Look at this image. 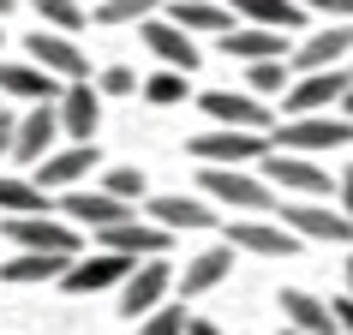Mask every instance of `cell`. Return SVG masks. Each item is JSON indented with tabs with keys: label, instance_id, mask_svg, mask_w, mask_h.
<instances>
[{
	"label": "cell",
	"instance_id": "836d02e7",
	"mask_svg": "<svg viewBox=\"0 0 353 335\" xmlns=\"http://www.w3.org/2000/svg\"><path fill=\"white\" fill-rule=\"evenodd\" d=\"M90 84H96V96H132L138 90V72H132V66H102Z\"/></svg>",
	"mask_w": 353,
	"mask_h": 335
},
{
	"label": "cell",
	"instance_id": "5b68a950",
	"mask_svg": "<svg viewBox=\"0 0 353 335\" xmlns=\"http://www.w3.org/2000/svg\"><path fill=\"white\" fill-rule=\"evenodd\" d=\"M90 168H102V150H96V144H54L42 162H30V180H37L48 198H60V192L84 186Z\"/></svg>",
	"mask_w": 353,
	"mask_h": 335
},
{
	"label": "cell",
	"instance_id": "484cf974",
	"mask_svg": "<svg viewBox=\"0 0 353 335\" xmlns=\"http://www.w3.org/2000/svg\"><path fill=\"white\" fill-rule=\"evenodd\" d=\"M228 12L240 24H263V30H299V24H312V12L294 6V0H228Z\"/></svg>",
	"mask_w": 353,
	"mask_h": 335
},
{
	"label": "cell",
	"instance_id": "f35d334b",
	"mask_svg": "<svg viewBox=\"0 0 353 335\" xmlns=\"http://www.w3.org/2000/svg\"><path fill=\"white\" fill-rule=\"evenodd\" d=\"M341 216H347V222H353V168H347V174H341Z\"/></svg>",
	"mask_w": 353,
	"mask_h": 335
},
{
	"label": "cell",
	"instance_id": "f546056e",
	"mask_svg": "<svg viewBox=\"0 0 353 335\" xmlns=\"http://www.w3.org/2000/svg\"><path fill=\"white\" fill-rule=\"evenodd\" d=\"M162 12V0H96V24H144Z\"/></svg>",
	"mask_w": 353,
	"mask_h": 335
},
{
	"label": "cell",
	"instance_id": "3957f363",
	"mask_svg": "<svg viewBox=\"0 0 353 335\" xmlns=\"http://www.w3.org/2000/svg\"><path fill=\"white\" fill-rule=\"evenodd\" d=\"M192 156L204 168H252L258 156H270V132H245V126H210L192 138Z\"/></svg>",
	"mask_w": 353,
	"mask_h": 335
},
{
	"label": "cell",
	"instance_id": "e0dca14e",
	"mask_svg": "<svg viewBox=\"0 0 353 335\" xmlns=\"http://www.w3.org/2000/svg\"><path fill=\"white\" fill-rule=\"evenodd\" d=\"M341 54H353V24H317L312 37L288 54V72H330Z\"/></svg>",
	"mask_w": 353,
	"mask_h": 335
},
{
	"label": "cell",
	"instance_id": "4316f807",
	"mask_svg": "<svg viewBox=\"0 0 353 335\" xmlns=\"http://www.w3.org/2000/svg\"><path fill=\"white\" fill-rule=\"evenodd\" d=\"M72 258H54V252H19V258L0 263V281L6 287H42V281H60Z\"/></svg>",
	"mask_w": 353,
	"mask_h": 335
},
{
	"label": "cell",
	"instance_id": "52a82bcc",
	"mask_svg": "<svg viewBox=\"0 0 353 335\" xmlns=\"http://www.w3.org/2000/svg\"><path fill=\"white\" fill-rule=\"evenodd\" d=\"M24 54H30V66H42V72L60 78V84L90 78V54H84L72 37H60V30H30V37H24Z\"/></svg>",
	"mask_w": 353,
	"mask_h": 335
},
{
	"label": "cell",
	"instance_id": "83f0119b",
	"mask_svg": "<svg viewBox=\"0 0 353 335\" xmlns=\"http://www.w3.org/2000/svg\"><path fill=\"white\" fill-rule=\"evenodd\" d=\"M54 198L30 180V174H0V216H48Z\"/></svg>",
	"mask_w": 353,
	"mask_h": 335
},
{
	"label": "cell",
	"instance_id": "4dcf8cb0",
	"mask_svg": "<svg viewBox=\"0 0 353 335\" xmlns=\"http://www.w3.org/2000/svg\"><path fill=\"white\" fill-rule=\"evenodd\" d=\"M288 84H294L288 60H252V66H245V90L252 96H281Z\"/></svg>",
	"mask_w": 353,
	"mask_h": 335
},
{
	"label": "cell",
	"instance_id": "1f68e13d",
	"mask_svg": "<svg viewBox=\"0 0 353 335\" xmlns=\"http://www.w3.org/2000/svg\"><path fill=\"white\" fill-rule=\"evenodd\" d=\"M102 192L108 198H120V204H144V168H108V180H102Z\"/></svg>",
	"mask_w": 353,
	"mask_h": 335
},
{
	"label": "cell",
	"instance_id": "8d00e7d4",
	"mask_svg": "<svg viewBox=\"0 0 353 335\" xmlns=\"http://www.w3.org/2000/svg\"><path fill=\"white\" fill-rule=\"evenodd\" d=\"M330 317H335V329H347V335H353V294L330 299Z\"/></svg>",
	"mask_w": 353,
	"mask_h": 335
},
{
	"label": "cell",
	"instance_id": "ba28073f",
	"mask_svg": "<svg viewBox=\"0 0 353 335\" xmlns=\"http://www.w3.org/2000/svg\"><path fill=\"white\" fill-rule=\"evenodd\" d=\"M168 294H174V263L168 258H138L126 270V281H120V312L144 317V312H156Z\"/></svg>",
	"mask_w": 353,
	"mask_h": 335
},
{
	"label": "cell",
	"instance_id": "7bdbcfd3",
	"mask_svg": "<svg viewBox=\"0 0 353 335\" xmlns=\"http://www.w3.org/2000/svg\"><path fill=\"white\" fill-rule=\"evenodd\" d=\"M347 294H353V263H347Z\"/></svg>",
	"mask_w": 353,
	"mask_h": 335
},
{
	"label": "cell",
	"instance_id": "f6af8a7d",
	"mask_svg": "<svg viewBox=\"0 0 353 335\" xmlns=\"http://www.w3.org/2000/svg\"><path fill=\"white\" fill-rule=\"evenodd\" d=\"M0 37H6V30H0Z\"/></svg>",
	"mask_w": 353,
	"mask_h": 335
},
{
	"label": "cell",
	"instance_id": "ffe728a7",
	"mask_svg": "<svg viewBox=\"0 0 353 335\" xmlns=\"http://www.w3.org/2000/svg\"><path fill=\"white\" fill-rule=\"evenodd\" d=\"M198 108L216 120V126H245V132H270V108H263V96L252 90H210Z\"/></svg>",
	"mask_w": 353,
	"mask_h": 335
},
{
	"label": "cell",
	"instance_id": "8992f818",
	"mask_svg": "<svg viewBox=\"0 0 353 335\" xmlns=\"http://www.w3.org/2000/svg\"><path fill=\"white\" fill-rule=\"evenodd\" d=\"M252 168H258L276 192H299V198H323V192H330V168H317L312 156H294V150H270V156H258Z\"/></svg>",
	"mask_w": 353,
	"mask_h": 335
},
{
	"label": "cell",
	"instance_id": "7a4b0ae2",
	"mask_svg": "<svg viewBox=\"0 0 353 335\" xmlns=\"http://www.w3.org/2000/svg\"><path fill=\"white\" fill-rule=\"evenodd\" d=\"M347 144H353V120H341V114H294V120H276V132H270V150H294V156L347 150Z\"/></svg>",
	"mask_w": 353,
	"mask_h": 335
},
{
	"label": "cell",
	"instance_id": "7402d4cb",
	"mask_svg": "<svg viewBox=\"0 0 353 335\" xmlns=\"http://www.w3.org/2000/svg\"><path fill=\"white\" fill-rule=\"evenodd\" d=\"M228 270H234V245H210V252L186 258V270H174V287H180V299H198L210 287H222Z\"/></svg>",
	"mask_w": 353,
	"mask_h": 335
},
{
	"label": "cell",
	"instance_id": "4fadbf2b",
	"mask_svg": "<svg viewBox=\"0 0 353 335\" xmlns=\"http://www.w3.org/2000/svg\"><path fill=\"white\" fill-rule=\"evenodd\" d=\"M144 216L156 227H168V234H204V227L222 222V216L210 210V198H186V192H162V198H150Z\"/></svg>",
	"mask_w": 353,
	"mask_h": 335
},
{
	"label": "cell",
	"instance_id": "9a60e30c",
	"mask_svg": "<svg viewBox=\"0 0 353 335\" xmlns=\"http://www.w3.org/2000/svg\"><path fill=\"white\" fill-rule=\"evenodd\" d=\"M353 84V72H305V78H294L288 90H281V102H288V120L294 114H330L335 102H341V90Z\"/></svg>",
	"mask_w": 353,
	"mask_h": 335
},
{
	"label": "cell",
	"instance_id": "603a6c76",
	"mask_svg": "<svg viewBox=\"0 0 353 335\" xmlns=\"http://www.w3.org/2000/svg\"><path fill=\"white\" fill-rule=\"evenodd\" d=\"M168 24H180L186 37H222V30H234V12H228V0H168Z\"/></svg>",
	"mask_w": 353,
	"mask_h": 335
},
{
	"label": "cell",
	"instance_id": "d590c367",
	"mask_svg": "<svg viewBox=\"0 0 353 335\" xmlns=\"http://www.w3.org/2000/svg\"><path fill=\"white\" fill-rule=\"evenodd\" d=\"M305 12H323V19H353V0H294Z\"/></svg>",
	"mask_w": 353,
	"mask_h": 335
},
{
	"label": "cell",
	"instance_id": "5bb4252c",
	"mask_svg": "<svg viewBox=\"0 0 353 335\" xmlns=\"http://www.w3.org/2000/svg\"><path fill=\"white\" fill-rule=\"evenodd\" d=\"M281 227L294 234V240H353V222L341 210L330 204H312V198H299V204H281Z\"/></svg>",
	"mask_w": 353,
	"mask_h": 335
},
{
	"label": "cell",
	"instance_id": "277c9868",
	"mask_svg": "<svg viewBox=\"0 0 353 335\" xmlns=\"http://www.w3.org/2000/svg\"><path fill=\"white\" fill-rule=\"evenodd\" d=\"M0 234L19 245V252H54V258H78V252H84L78 227L60 222L54 210H48V216H6V222H0Z\"/></svg>",
	"mask_w": 353,
	"mask_h": 335
},
{
	"label": "cell",
	"instance_id": "74e56055",
	"mask_svg": "<svg viewBox=\"0 0 353 335\" xmlns=\"http://www.w3.org/2000/svg\"><path fill=\"white\" fill-rule=\"evenodd\" d=\"M6 156H12V114L0 108V162H6Z\"/></svg>",
	"mask_w": 353,
	"mask_h": 335
},
{
	"label": "cell",
	"instance_id": "b9f144b4",
	"mask_svg": "<svg viewBox=\"0 0 353 335\" xmlns=\"http://www.w3.org/2000/svg\"><path fill=\"white\" fill-rule=\"evenodd\" d=\"M12 6H19V0H0V19H6V12H12Z\"/></svg>",
	"mask_w": 353,
	"mask_h": 335
},
{
	"label": "cell",
	"instance_id": "d6a6232c",
	"mask_svg": "<svg viewBox=\"0 0 353 335\" xmlns=\"http://www.w3.org/2000/svg\"><path fill=\"white\" fill-rule=\"evenodd\" d=\"M144 102H156V108L186 102V72H150L144 78Z\"/></svg>",
	"mask_w": 353,
	"mask_h": 335
},
{
	"label": "cell",
	"instance_id": "ee69618b",
	"mask_svg": "<svg viewBox=\"0 0 353 335\" xmlns=\"http://www.w3.org/2000/svg\"><path fill=\"white\" fill-rule=\"evenodd\" d=\"M281 335H299V329H281Z\"/></svg>",
	"mask_w": 353,
	"mask_h": 335
},
{
	"label": "cell",
	"instance_id": "8fae6325",
	"mask_svg": "<svg viewBox=\"0 0 353 335\" xmlns=\"http://www.w3.org/2000/svg\"><path fill=\"white\" fill-rule=\"evenodd\" d=\"M54 120H60V138H72V144H96L102 96H96L90 78H78V84H60V96H54Z\"/></svg>",
	"mask_w": 353,
	"mask_h": 335
},
{
	"label": "cell",
	"instance_id": "ac0fdd59",
	"mask_svg": "<svg viewBox=\"0 0 353 335\" xmlns=\"http://www.w3.org/2000/svg\"><path fill=\"white\" fill-rule=\"evenodd\" d=\"M222 245H234V252H252V258H294V252H299V240L288 234V227L258 222V216H245V222H228Z\"/></svg>",
	"mask_w": 353,
	"mask_h": 335
},
{
	"label": "cell",
	"instance_id": "7c38bea8",
	"mask_svg": "<svg viewBox=\"0 0 353 335\" xmlns=\"http://www.w3.org/2000/svg\"><path fill=\"white\" fill-rule=\"evenodd\" d=\"M54 210H60V222H72V227H90V234H102V227H114V222H126V216H138L132 204L108 198V192H90V186H72V192H60V198H54Z\"/></svg>",
	"mask_w": 353,
	"mask_h": 335
},
{
	"label": "cell",
	"instance_id": "d6986e66",
	"mask_svg": "<svg viewBox=\"0 0 353 335\" xmlns=\"http://www.w3.org/2000/svg\"><path fill=\"white\" fill-rule=\"evenodd\" d=\"M132 270V258H114V252H90V258H72L66 263V276H60V287L66 294H102V287H120Z\"/></svg>",
	"mask_w": 353,
	"mask_h": 335
},
{
	"label": "cell",
	"instance_id": "f1b7e54d",
	"mask_svg": "<svg viewBox=\"0 0 353 335\" xmlns=\"http://www.w3.org/2000/svg\"><path fill=\"white\" fill-rule=\"evenodd\" d=\"M30 6H37V19L48 24V30H60V37H72V30L90 24V6H84V0H30Z\"/></svg>",
	"mask_w": 353,
	"mask_h": 335
},
{
	"label": "cell",
	"instance_id": "44dd1931",
	"mask_svg": "<svg viewBox=\"0 0 353 335\" xmlns=\"http://www.w3.org/2000/svg\"><path fill=\"white\" fill-rule=\"evenodd\" d=\"M222 54L228 60H288V30H263V24H234V30H222Z\"/></svg>",
	"mask_w": 353,
	"mask_h": 335
},
{
	"label": "cell",
	"instance_id": "e575fe53",
	"mask_svg": "<svg viewBox=\"0 0 353 335\" xmlns=\"http://www.w3.org/2000/svg\"><path fill=\"white\" fill-rule=\"evenodd\" d=\"M138 335H186V312H168V305H156V312H144Z\"/></svg>",
	"mask_w": 353,
	"mask_h": 335
},
{
	"label": "cell",
	"instance_id": "cb8c5ba5",
	"mask_svg": "<svg viewBox=\"0 0 353 335\" xmlns=\"http://www.w3.org/2000/svg\"><path fill=\"white\" fill-rule=\"evenodd\" d=\"M0 96H19V102H54L60 78H48L30 60H0Z\"/></svg>",
	"mask_w": 353,
	"mask_h": 335
},
{
	"label": "cell",
	"instance_id": "ab89813d",
	"mask_svg": "<svg viewBox=\"0 0 353 335\" xmlns=\"http://www.w3.org/2000/svg\"><path fill=\"white\" fill-rule=\"evenodd\" d=\"M335 108H341V120H353V84L341 90V102H335Z\"/></svg>",
	"mask_w": 353,
	"mask_h": 335
},
{
	"label": "cell",
	"instance_id": "d4e9b609",
	"mask_svg": "<svg viewBox=\"0 0 353 335\" xmlns=\"http://www.w3.org/2000/svg\"><path fill=\"white\" fill-rule=\"evenodd\" d=\"M281 317H288V329H299V335H335L330 299L305 294V287H281Z\"/></svg>",
	"mask_w": 353,
	"mask_h": 335
},
{
	"label": "cell",
	"instance_id": "6da1fadb",
	"mask_svg": "<svg viewBox=\"0 0 353 335\" xmlns=\"http://www.w3.org/2000/svg\"><path fill=\"white\" fill-rule=\"evenodd\" d=\"M198 186H204L210 204L245 210V216H263V210H276V186L263 180L258 168H198Z\"/></svg>",
	"mask_w": 353,
	"mask_h": 335
},
{
	"label": "cell",
	"instance_id": "60d3db41",
	"mask_svg": "<svg viewBox=\"0 0 353 335\" xmlns=\"http://www.w3.org/2000/svg\"><path fill=\"white\" fill-rule=\"evenodd\" d=\"M186 335H222V329H216V323H204V317H198V323H186Z\"/></svg>",
	"mask_w": 353,
	"mask_h": 335
},
{
	"label": "cell",
	"instance_id": "2e32d148",
	"mask_svg": "<svg viewBox=\"0 0 353 335\" xmlns=\"http://www.w3.org/2000/svg\"><path fill=\"white\" fill-rule=\"evenodd\" d=\"M138 37H144V48H150V54H156V60H162L168 72H186V78L198 72V42H192L186 30H180V24H168L162 12H156V19H144V24H138Z\"/></svg>",
	"mask_w": 353,
	"mask_h": 335
},
{
	"label": "cell",
	"instance_id": "30bf717a",
	"mask_svg": "<svg viewBox=\"0 0 353 335\" xmlns=\"http://www.w3.org/2000/svg\"><path fill=\"white\" fill-rule=\"evenodd\" d=\"M96 252H114V258H168V245H174V234L168 227H156V222H144V216H126V222H114V227H102L96 234Z\"/></svg>",
	"mask_w": 353,
	"mask_h": 335
},
{
	"label": "cell",
	"instance_id": "9c48e42d",
	"mask_svg": "<svg viewBox=\"0 0 353 335\" xmlns=\"http://www.w3.org/2000/svg\"><path fill=\"white\" fill-rule=\"evenodd\" d=\"M54 144H60V120H54V102H30L24 114H12V156H6V162L30 168V162H42V156H48Z\"/></svg>",
	"mask_w": 353,
	"mask_h": 335
}]
</instances>
